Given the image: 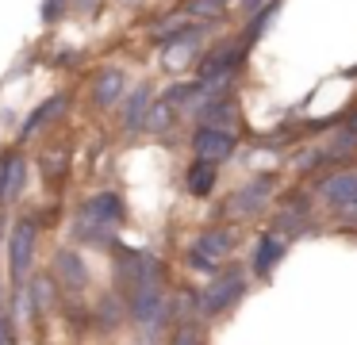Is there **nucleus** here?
Wrapping results in <instances>:
<instances>
[{
	"label": "nucleus",
	"mask_w": 357,
	"mask_h": 345,
	"mask_svg": "<svg viewBox=\"0 0 357 345\" xmlns=\"http://www.w3.org/2000/svg\"><path fill=\"white\" fill-rule=\"evenodd\" d=\"M215 181H219V165H215V161H200V158H196L192 165H188V173H185V188L192 192V196H208V192L215 188Z\"/></svg>",
	"instance_id": "17"
},
{
	"label": "nucleus",
	"mask_w": 357,
	"mask_h": 345,
	"mask_svg": "<svg viewBox=\"0 0 357 345\" xmlns=\"http://www.w3.org/2000/svg\"><path fill=\"white\" fill-rule=\"evenodd\" d=\"M284 253H288V245L277 238V230H269V234H261L257 238V245H254V261H250V268H254V276H269L273 268L284 261Z\"/></svg>",
	"instance_id": "10"
},
{
	"label": "nucleus",
	"mask_w": 357,
	"mask_h": 345,
	"mask_svg": "<svg viewBox=\"0 0 357 345\" xmlns=\"http://www.w3.org/2000/svg\"><path fill=\"white\" fill-rule=\"evenodd\" d=\"M231 245H234V234H231V230H204V234L196 238L192 253L208 257L211 265H223V257L231 253Z\"/></svg>",
	"instance_id": "16"
},
{
	"label": "nucleus",
	"mask_w": 357,
	"mask_h": 345,
	"mask_svg": "<svg viewBox=\"0 0 357 345\" xmlns=\"http://www.w3.org/2000/svg\"><path fill=\"white\" fill-rule=\"evenodd\" d=\"M188 268H196V273H211V276H219V265H211L208 257H200V253H192V250H188Z\"/></svg>",
	"instance_id": "25"
},
{
	"label": "nucleus",
	"mask_w": 357,
	"mask_h": 345,
	"mask_svg": "<svg viewBox=\"0 0 357 345\" xmlns=\"http://www.w3.org/2000/svg\"><path fill=\"white\" fill-rule=\"evenodd\" d=\"M173 112H177V107L169 104V100H162V104H154L150 107V119H146V127L150 130H165L173 123Z\"/></svg>",
	"instance_id": "22"
},
{
	"label": "nucleus",
	"mask_w": 357,
	"mask_h": 345,
	"mask_svg": "<svg viewBox=\"0 0 357 345\" xmlns=\"http://www.w3.org/2000/svg\"><path fill=\"white\" fill-rule=\"evenodd\" d=\"M273 15H277V0H273V4H265L261 12H257L254 20H250V27H246V43H257V38H261L265 31H269Z\"/></svg>",
	"instance_id": "21"
},
{
	"label": "nucleus",
	"mask_w": 357,
	"mask_h": 345,
	"mask_svg": "<svg viewBox=\"0 0 357 345\" xmlns=\"http://www.w3.org/2000/svg\"><path fill=\"white\" fill-rule=\"evenodd\" d=\"M246 61V43H227V46H215L208 58L200 61V84H208L211 92H219L227 81L234 77V69Z\"/></svg>",
	"instance_id": "3"
},
{
	"label": "nucleus",
	"mask_w": 357,
	"mask_h": 345,
	"mask_svg": "<svg viewBox=\"0 0 357 345\" xmlns=\"http://www.w3.org/2000/svg\"><path fill=\"white\" fill-rule=\"evenodd\" d=\"M54 273H58V280H62L70 291H81L89 284V268H85V261H81L73 250L54 253Z\"/></svg>",
	"instance_id": "15"
},
{
	"label": "nucleus",
	"mask_w": 357,
	"mask_h": 345,
	"mask_svg": "<svg viewBox=\"0 0 357 345\" xmlns=\"http://www.w3.org/2000/svg\"><path fill=\"white\" fill-rule=\"evenodd\" d=\"M196 123L200 127H219V130H231L234 119H238V107H234V100H223V96H211L204 100L200 107H196Z\"/></svg>",
	"instance_id": "12"
},
{
	"label": "nucleus",
	"mask_w": 357,
	"mask_h": 345,
	"mask_svg": "<svg viewBox=\"0 0 357 345\" xmlns=\"http://www.w3.org/2000/svg\"><path fill=\"white\" fill-rule=\"evenodd\" d=\"M269 192H273V176H257V181L242 184L231 196V211L234 215H257L265 207V199H269Z\"/></svg>",
	"instance_id": "11"
},
{
	"label": "nucleus",
	"mask_w": 357,
	"mask_h": 345,
	"mask_svg": "<svg viewBox=\"0 0 357 345\" xmlns=\"http://www.w3.org/2000/svg\"><path fill=\"white\" fill-rule=\"evenodd\" d=\"M319 199L334 211H349L357 204V173L354 169H342V173H331L326 181H319Z\"/></svg>",
	"instance_id": "7"
},
{
	"label": "nucleus",
	"mask_w": 357,
	"mask_h": 345,
	"mask_svg": "<svg viewBox=\"0 0 357 345\" xmlns=\"http://www.w3.org/2000/svg\"><path fill=\"white\" fill-rule=\"evenodd\" d=\"M173 345H200V326L196 322H181L177 334H173Z\"/></svg>",
	"instance_id": "24"
},
{
	"label": "nucleus",
	"mask_w": 357,
	"mask_h": 345,
	"mask_svg": "<svg viewBox=\"0 0 357 345\" xmlns=\"http://www.w3.org/2000/svg\"><path fill=\"white\" fill-rule=\"evenodd\" d=\"M349 77H357V66H354V69H349Z\"/></svg>",
	"instance_id": "29"
},
{
	"label": "nucleus",
	"mask_w": 357,
	"mask_h": 345,
	"mask_svg": "<svg viewBox=\"0 0 357 345\" xmlns=\"http://www.w3.org/2000/svg\"><path fill=\"white\" fill-rule=\"evenodd\" d=\"M150 107H154V89H150V84H139V89H135L131 96H127V104H123V115H119V123H123L127 130L146 127Z\"/></svg>",
	"instance_id": "13"
},
{
	"label": "nucleus",
	"mask_w": 357,
	"mask_h": 345,
	"mask_svg": "<svg viewBox=\"0 0 357 345\" xmlns=\"http://www.w3.org/2000/svg\"><path fill=\"white\" fill-rule=\"evenodd\" d=\"M43 169H47V181H58V176L66 173V150L58 153V158H54V150H47L43 153Z\"/></svg>",
	"instance_id": "23"
},
{
	"label": "nucleus",
	"mask_w": 357,
	"mask_h": 345,
	"mask_svg": "<svg viewBox=\"0 0 357 345\" xmlns=\"http://www.w3.org/2000/svg\"><path fill=\"white\" fill-rule=\"evenodd\" d=\"M81 219H85V222H96V227H112V230H116L119 222H123V199H119L116 192H100V196L85 199V207H81Z\"/></svg>",
	"instance_id": "8"
},
{
	"label": "nucleus",
	"mask_w": 357,
	"mask_h": 345,
	"mask_svg": "<svg viewBox=\"0 0 357 345\" xmlns=\"http://www.w3.org/2000/svg\"><path fill=\"white\" fill-rule=\"evenodd\" d=\"M116 268L123 288H142V284H162V265L142 250H116Z\"/></svg>",
	"instance_id": "5"
},
{
	"label": "nucleus",
	"mask_w": 357,
	"mask_h": 345,
	"mask_svg": "<svg viewBox=\"0 0 357 345\" xmlns=\"http://www.w3.org/2000/svg\"><path fill=\"white\" fill-rule=\"evenodd\" d=\"M234 146H238V138H234V130H219V127H196L192 135V153L200 161H227L234 153Z\"/></svg>",
	"instance_id": "6"
},
{
	"label": "nucleus",
	"mask_w": 357,
	"mask_h": 345,
	"mask_svg": "<svg viewBox=\"0 0 357 345\" xmlns=\"http://www.w3.org/2000/svg\"><path fill=\"white\" fill-rule=\"evenodd\" d=\"M62 107H66V96H50V100H43L39 107L31 112V119L20 127V138H27V135H35V130L43 127V123H50V119H58L62 115Z\"/></svg>",
	"instance_id": "18"
},
{
	"label": "nucleus",
	"mask_w": 357,
	"mask_h": 345,
	"mask_svg": "<svg viewBox=\"0 0 357 345\" xmlns=\"http://www.w3.org/2000/svg\"><path fill=\"white\" fill-rule=\"evenodd\" d=\"M242 296H246V273L231 265L208 284V291H200V307H204V314H223V311H231Z\"/></svg>",
	"instance_id": "2"
},
{
	"label": "nucleus",
	"mask_w": 357,
	"mask_h": 345,
	"mask_svg": "<svg viewBox=\"0 0 357 345\" xmlns=\"http://www.w3.org/2000/svg\"><path fill=\"white\" fill-rule=\"evenodd\" d=\"M0 345H12V322L0 314Z\"/></svg>",
	"instance_id": "26"
},
{
	"label": "nucleus",
	"mask_w": 357,
	"mask_h": 345,
	"mask_svg": "<svg viewBox=\"0 0 357 345\" xmlns=\"http://www.w3.org/2000/svg\"><path fill=\"white\" fill-rule=\"evenodd\" d=\"M127 311H131V319L142 326V334L154 337L158 330H162L165 314H169L162 284H142V288H131V291H127Z\"/></svg>",
	"instance_id": "1"
},
{
	"label": "nucleus",
	"mask_w": 357,
	"mask_h": 345,
	"mask_svg": "<svg viewBox=\"0 0 357 345\" xmlns=\"http://www.w3.org/2000/svg\"><path fill=\"white\" fill-rule=\"evenodd\" d=\"M123 92H127L123 69H104V73H96V81H93V104L96 107H116Z\"/></svg>",
	"instance_id": "14"
},
{
	"label": "nucleus",
	"mask_w": 357,
	"mask_h": 345,
	"mask_svg": "<svg viewBox=\"0 0 357 345\" xmlns=\"http://www.w3.org/2000/svg\"><path fill=\"white\" fill-rule=\"evenodd\" d=\"M123 4H135V0H123Z\"/></svg>",
	"instance_id": "30"
},
{
	"label": "nucleus",
	"mask_w": 357,
	"mask_h": 345,
	"mask_svg": "<svg viewBox=\"0 0 357 345\" xmlns=\"http://www.w3.org/2000/svg\"><path fill=\"white\" fill-rule=\"evenodd\" d=\"M24 184H27V161L12 150L0 153V207L12 204L24 192Z\"/></svg>",
	"instance_id": "9"
},
{
	"label": "nucleus",
	"mask_w": 357,
	"mask_h": 345,
	"mask_svg": "<svg viewBox=\"0 0 357 345\" xmlns=\"http://www.w3.org/2000/svg\"><path fill=\"white\" fill-rule=\"evenodd\" d=\"M227 4H234V0H185V4H181V12L196 15V20H215V15H223Z\"/></svg>",
	"instance_id": "20"
},
{
	"label": "nucleus",
	"mask_w": 357,
	"mask_h": 345,
	"mask_svg": "<svg viewBox=\"0 0 357 345\" xmlns=\"http://www.w3.org/2000/svg\"><path fill=\"white\" fill-rule=\"evenodd\" d=\"M73 238H77V242H89V245H112V242H116V230L77 219V227H73Z\"/></svg>",
	"instance_id": "19"
},
{
	"label": "nucleus",
	"mask_w": 357,
	"mask_h": 345,
	"mask_svg": "<svg viewBox=\"0 0 357 345\" xmlns=\"http://www.w3.org/2000/svg\"><path fill=\"white\" fill-rule=\"evenodd\" d=\"M35 242H39L35 219H20L16 227H12V238H8V276H12V284H24V276L31 273Z\"/></svg>",
	"instance_id": "4"
},
{
	"label": "nucleus",
	"mask_w": 357,
	"mask_h": 345,
	"mask_svg": "<svg viewBox=\"0 0 357 345\" xmlns=\"http://www.w3.org/2000/svg\"><path fill=\"white\" fill-rule=\"evenodd\" d=\"M346 215H354V219H357V204H354V207H349V211H346Z\"/></svg>",
	"instance_id": "28"
},
{
	"label": "nucleus",
	"mask_w": 357,
	"mask_h": 345,
	"mask_svg": "<svg viewBox=\"0 0 357 345\" xmlns=\"http://www.w3.org/2000/svg\"><path fill=\"white\" fill-rule=\"evenodd\" d=\"M257 4H261V0H246V8H257Z\"/></svg>",
	"instance_id": "27"
}]
</instances>
